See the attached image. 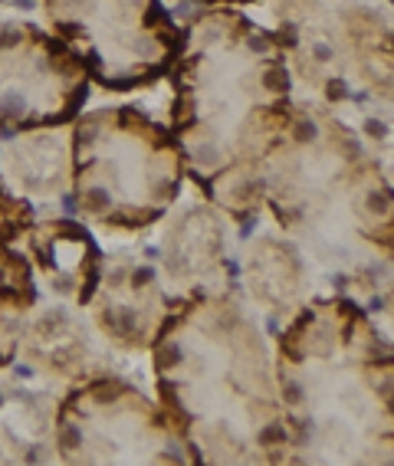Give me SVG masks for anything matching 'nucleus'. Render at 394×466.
I'll return each mask as SVG.
<instances>
[{
  "label": "nucleus",
  "instance_id": "f257e3e1",
  "mask_svg": "<svg viewBox=\"0 0 394 466\" xmlns=\"http://www.w3.org/2000/svg\"><path fill=\"white\" fill-rule=\"evenodd\" d=\"M73 171L82 211L108 226H138L174 191V145L135 108H102L79 119Z\"/></svg>",
  "mask_w": 394,
  "mask_h": 466
},
{
  "label": "nucleus",
  "instance_id": "39448f33",
  "mask_svg": "<svg viewBox=\"0 0 394 466\" xmlns=\"http://www.w3.org/2000/svg\"><path fill=\"white\" fill-rule=\"evenodd\" d=\"M33 302L36 286L30 259L16 253L10 243H0V368L14 361Z\"/></svg>",
  "mask_w": 394,
  "mask_h": 466
},
{
  "label": "nucleus",
  "instance_id": "20e7f679",
  "mask_svg": "<svg viewBox=\"0 0 394 466\" xmlns=\"http://www.w3.org/2000/svg\"><path fill=\"white\" fill-rule=\"evenodd\" d=\"M30 263L49 286L73 302H86L95 289V246L76 224H33L23 233Z\"/></svg>",
  "mask_w": 394,
  "mask_h": 466
},
{
  "label": "nucleus",
  "instance_id": "7ed1b4c3",
  "mask_svg": "<svg viewBox=\"0 0 394 466\" xmlns=\"http://www.w3.org/2000/svg\"><path fill=\"white\" fill-rule=\"evenodd\" d=\"M89 73L56 33L30 23L0 27V132L23 135L76 119Z\"/></svg>",
  "mask_w": 394,
  "mask_h": 466
},
{
  "label": "nucleus",
  "instance_id": "0eeeda50",
  "mask_svg": "<svg viewBox=\"0 0 394 466\" xmlns=\"http://www.w3.org/2000/svg\"><path fill=\"white\" fill-rule=\"evenodd\" d=\"M204 3H217V0H204Z\"/></svg>",
  "mask_w": 394,
  "mask_h": 466
},
{
  "label": "nucleus",
  "instance_id": "423d86ee",
  "mask_svg": "<svg viewBox=\"0 0 394 466\" xmlns=\"http://www.w3.org/2000/svg\"><path fill=\"white\" fill-rule=\"evenodd\" d=\"M27 226H30V204L20 194H14L0 178V243L23 237Z\"/></svg>",
  "mask_w": 394,
  "mask_h": 466
},
{
  "label": "nucleus",
  "instance_id": "f03ea898",
  "mask_svg": "<svg viewBox=\"0 0 394 466\" xmlns=\"http://www.w3.org/2000/svg\"><path fill=\"white\" fill-rule=\"evenodd\" d=\"M53 33L106 89H135L171 69L181 33L158 0H43Z\"/></svg>",
  "mask_w": 394,
  "mask_h": 466
}]
</instances>
